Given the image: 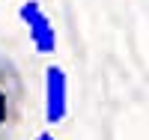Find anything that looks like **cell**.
Listing matches in <instances>:
<instances>
[{
	"mask_svg": "<svg viewBox=\"0 0 149 140\" xmlns=\"http://www.w3.org/2000/svg\"><path fill=\"white\" fill-rule=\"evenodd\" d=\"M24 110V78L15 60L0 54V134L12 131Z\"/></svg>",
	"mask_w": 149,
	"mask_h": 140,
	"instance_id": "6da1fadb",
	"label": "cell"
},
{
	"mask_svg": "<svg viewBox=\"0 0 149 140\" xmlns=\"http://www.w3.org/2000/svg\"><path fill=\"white\" fill-rule=\"evenodd\" d=\"M18 18L24 21V27L30 33V45L36 48V54H54L57 51V30H54L51 18H48V12L42 9V3H36V0L21 3Z\"/></svg>",
	"mask_w": 149,
	"mask_h": 140,
	"instance_id": "7a4b0ae2",
	"label": "cell"
},
{
	"mask_svg": "<svg viewBox=\"0 0 149 140\" xmlns=\"http://www.w3.org/2000/svg\"><path fill=\"white\" fill-rule=\"evenodd\" d=\"M69 113V78L60 66L45 69V122L60 125Z\"/></svg>",
	"mask_w": 149,
	"mask_h": 140,
	"instance_id": "3957f363",
	"label": "cell"
}]
</instances>
